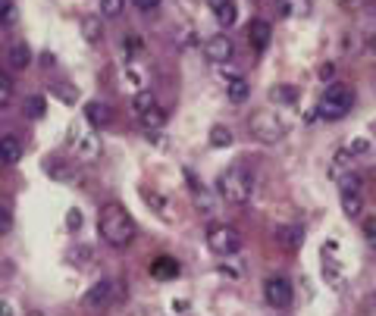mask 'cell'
Listing matches in <instances>:
<instances>
[{
  "label": "cell",
  "instance_id": "obj_1",
  "mask_svg": "<svg viewBox=\"0 0 376 316\" xmlns=\"http://www.w3.org/2000/svg\"><path fill=\"white\" fill-rule=\"evenodd\" d=\"M98 232H100V238H104L110 247H120V251H122V247H129L132 241H135L138 229H135L132 216H129L122 207L107 204L104 210L98 213Z\"/></svg>",
  "mask_w": 376,
  "mask_h": 316
},
{
  "label": "cell",
  "instance_id": "obj_2",
  "mask_svg": "<svg viewBox=\"0 0 376 316\" xmlns=\"http://www.w3.org/2000/svg\"><path fill=\"white\" fill-rule=\"evenodd\" d=\"M351 106H355V88H348V84H342V82H333L327 91H323V98H320L317 116L327 122H335V120H342V116H348Z\"/></svg>",
  "mask_w": 376,
  "mask_h": 316
},
{
  "label": "cell",
  "instance_id": "obj_3",
  "mask_svg": "<svg viewBox=\"0 0 376 316\" xmlns=\"http://www.w3.org/2000/svg\"><path fill=\"white\" fill-rule=\"evenodd\" d=\"M251 185H254V179H251L248 169H245V166H232V169H226V172L220 176L217 188H220V194H223L226 204L239 207V204H245V201L251 197Z\"/></svg>",
  "mask_w": 376,
  "mask_h": 316
},
{
  "label": "cell",
  "instance_id": "obj_4",
  "mask_svg": "<svg viewBox=\"0 0 376 316\" xmlns=\"http://www.w3.org/2000/svg\"><path fill=\"white\" fill-rule=\"evenodd\" d=\"M207 247H210L217 257H232V253L241 251V232L235 225L213 223L210 229H207Z\"/></svg>",
  "mask_w": 376,
  "mask_h": 316
},
{
  "label": "cell",
  "instance_id": "obj_5",
  "mask_svg": "<svg viewBox=\"0 0 376 316\" xmlns=\"http://www.w3.org/2000/svg\"><path fill=\"white\" fill-rule=\"evenodd\" d=\"M116 297H120V282L100 279V282H94V285L85 291V295H82V307H85V310H94V313H100V310L113 307Z\"/></svg>",
  "mask_w": 376,
  "mask_h": 316
},
{
  "label": "cell",
  "instance_id": "obj_6",
  "mask_svg": "<svg viewBox=\"0 0 376 316\" xmlns=\"http://www.w3.org/2000/svg\"><path fill=\"white\" fill-rule=\"evenodd\" d=\"M291 297H295V291H291V282L285 275H270L263 282V301L270 304L273 310H289Z\"/></svg>",
  "mask_w": 376,
  "mask_h": 316
},
{
  "label": "cell",
  "instance_id": "obj_7",
  "mask_svg": "<svg viewBox=\"0 0 376 316\" xmlns=\"http://www.w3.org/2000/svg\"><path fill=\"white\" fill-rule=\"evenodd\" d=\"M251 132H254L257 141H279L285 135V126L273 116V113H257L254 120H251Z\"/></svg>",
  "mask_w": 376,
  "mask_h": 316
},
{
  "label": "cell",
  "instance_id": "obj_8",
  "mask_svg": "<svg viewBox=\"0 0 376 316\" xmlns=\"http://www.w3.org/2000/svg\"><path fill=\"white\" fill-rule=\"evenodd\" d=\"M270 35H273V28H270V22L267 19H251L248 22V41H251V47L257 50V54H263V50L270 47Z\"/></svg>",
  "mask_w": 376,
  "mask_h": 316
},
{
  "label": "cell",
  "instance_id": "obj_9",
  "mask_svg": "<svg viewBox=\"0 0 376 316\" xmlns=\"http://www.w3.org/2000/svg\"><path fill=\"white\" fill-rule=\"evenodd\" d=\"M207 56H210L213 63H220V66H226L229 60H232V54H235V44L229 41L226 35H213L210 41H207Z\"/></svg>",
  "mask_w": 376,
  "mask_h": 316
},
{
  "label": "cell",
  "instance_id": "obj_10",
  "mask_svg": "<svg viewBox=\"0 0 376 316\" xmlns=\"http://www.w3.org/2000/svg\"><path fill=\"white\" fill-rule=\"evenodd\" d=\"M7 60H10V66H13L16 72L29 69V63H32L29 44H25V41H13V44H10V50H7Z\"/></svg>",
  "mask_w": 376,
  "mask_h": 316
},
{
  "label": "cell",
  "instance_id": "obj_11",
  "mask_svg": "<svg viewBox=\"0 0 376 316\" xmlns=\"http://www.w3.org/2000/svg\"><path fill=\"white\" fill-rule=\"evenodd\" d=\"M339 201H342V210H345L348 219H357L364 210V191H339Z\"/></svg>",
  "mask_w": 376,
  "mask_h": 316
},
{
  "label": "cell",
  "instance_id": "obj_12",
  "mask_svg": "<svg viewBox=\"0 0 376 316\" xmlns=\"http://www.w3.org/2000/svg\"><path fill=\"white\" fill-rule=\"evenodd\" d=\"M138 122H142L148 132H157V128H164L166 126V110L160 104L157 106H151V110H144L142 116H138Z\"/></svg>",
  "mask_w": 376,
  "mask_h": 316
},
{
  "label": "cell",
  "instance_id": "obj_13",
  "mask_svg": "<svg viewBox=\"0 0 376 316\" xmlns=\"http://www.w3.org/2000/svg\"><path fill=\"white\" fill-rule=\"evenodd\" d=\"M151 275H154V279H176L179 263L173 260V257H157V260L151 263Z\"/></svg>",
  "mask_w": 376,
  "mask_h": 316
},
{
  "label": "cell",
  "instance_id": "obj_14",
  "mask_svg": "<svg viewBox=\"0 0 376 316\" xmlns=\"http://www.w3.org/2000/svg\"><path fill=\"white\" fill-rule=\"evenodd\" d=\"M110 116H113V113H110V106L100 104V100H91V104L85 106V120L91 122V126H107V122H110Z\"/></svg>",
  "mask_w": 376,
  "mask_h": 316
},
{
  "label": "cell",
  "instance_id": "obj_15",
  "mask_svg": "<svg viewBox=\"0 0 376 316\" xmlns=\"http://www.w3.org/2000/svg\"><path fill=\"white\" fill-rule=\"evenodd\" d=\"M19 157H22V144L13 138V135L0 138V163H16Z\"/></svg>",
  "mask_w": 376,
  "mask_h": 316
},
{
  "label": "cell",
  "instance_id": "obj_16",
  "mask_svg": "<svg viewBox=\"0 0 376 316\" xmlns=\"http://www.w3.org/2000/svg\"><path fill=\"white\" fill-rule=\"evenodd\" d=\"M279 13L301 19V16L311 13V0H279Z\"/></svg>",
  "mask_w": 376,
  "mask_h": 316
},
{
  "label": "cell",
  "instance_id": "obj_17",
  "mask_svg": "<svg viewBox=\"0 0 376 316\" xmlns=\"http://www.w3.org/2000/svg\"><path fill=\"white\" fill-rule=\"evenodd\" d=\"M226 91H229V100H232V104H245V100L251 98V84L245 82V78H239V76H235L232 82H229V88H226Z\"/></svg>",
  "mask_w": 376,
  "mask_h": 316
},
{
  "label": "cell",
  "instance_id": "obj_18",
  "mask_svg": "<svg viewBox=\"0 0 376 316\" xmlns=\"http://www.w3.org/2000/svg\"><path fill=\"white\" fill-rule=\"evenodd\" d=\"M213 19L220 22L223 28H229L235 19H239V7H235V0H229V3H223V7L213 10Z\"/></svg>",
  "mask_w": 376,
  "mask_h": 316
},
{
  "label": "cell",
  "instance_id": "obj_19",
  "mask_svg": "<svg viewBox=\"0 0 376 316\" xmlns=\"http://www.w3.org/2000/svg\"><path fill=\"white\" fill-rule=\"evenodd\" d=\"M279 245L298 247L301 245V229L298 225H283V229H279Z\"/></svg>",
  "mask_w": 376,
  "mask_h": 316
},
{
  "label": "cell",
  "instance_id": "obj_20",
  "mask_svg": "<svg viewBox=\"0 0 376 316\" xmlns=\"http://www.w3.org/2000/svg\"><path fill=\"white\" fill-rule=\"evenodd\" d=\"M210 144H213V148H229V144H232V128H226V126H213Z\"/></svg>",
  "mask_w": 376,
  "mask_h": 316
},
{
  "label": "cell",
  "instance_id": "obj_21",
  "mask_svg": "<svg viewBox=\"0 0 376 316\" xmlns=\"http://www.w3.org/2000/svg\"><path fill=\"white\" fill-rule=\"evenodd\" d=\"M132 106H135V113H138V116H142L144 110H151V106H157L154 91H138L135 98H132Z\"/></svg>",
  "mask_w": 376,
  "mask_h": 316
},
{
  "label": "cell",
  "instance_id": "obj_22",
  "mask_svg": "<svg viewBox=\"0 0 376 316\" xmlns=\"http://www.w3.org/2000/svg\"><path fill=\"white\" fill-rule=\"evenodd\" d=\"M142 197H144V201H148V204H151V207H154V210H157V213H164V210H166V207H170V201H166V197H164V194H157V191H154V188H142Z\"/></svg>",
  "mask_w": 376,
  "mask_h": 316
},
{
  "label": "cell",
  "instance_id": "obj_23",
  "mask_svg": "<svg viewBox=\"0 0 376 316\" xmlns=\"http://www.w3.org/2000/svg\"><path fill=\"white\" fill-rule=\"evenodd\" d=\"M122 10H126V0H100V13H104L107 19L122 16Z\"/></svg>",
  "mask_w": 376,
  "mask_h": 316
},
{
  "label": "cell",
  "instance_id": "obj_24",
  "mask_svg": "<svg viewBox=\"0 0 376 316\" xmlns=\"http://www.w3.org/2000/svg\"><path fill=\"white\" fill-rule=\"evenodd\" d=\"M270 98L273 100H285V104H295V100H298V91L289 88V84H276V88L270 91Z\"/></svg>",
  "mask_w": 376,
  "mask_h": 316
},
{
  "label": "cell",
  "instance_id": "obj_25",
  "mask_svg": "<svg viewBox=\"0 0 376 316\" xmlns=\"http://www.w3.org/2000/svg\"><path fill=\"white\" fill-rule=\"evenodd\" d=\"M16 22V3L13 0H0V25H13Z\"/></svg>",
  "mask_w": 376,
  "mask_h": 316
},
{
  "label": "cell",
  "instance_id": "obj_26",
  "mask_svg": "<svg viewBox=\"0 0 376 316\" xmlns=\"http://www.w3.org/2000/svg\"><path fill=\"white\" fill-rule=\"evenodd\" d=\"M44 106H47V104H44V98H35V94H32V98L25 100V113H29L32 120H38V116H44Z\"/></svg>",
  "mask_w": 376,
  "mask_h": 316
},
{
  "label": "cell",
  "instance_id": "obj_27",
  "mask_svg": "<svg viewBox=\"0 0 376 316\" xmlns=\"http://www.w3.org/2000/svg\"><path fill=\"white\" fill-rule=\"evenodd\" d=\"M10 100H13V82L0 72V106H7Z\"/></svg>",
  "mask_w": 376,
  "mask_h": 316
},
{
  "label": "cell",
  "instance_id": "obj_28",
  "mask_svg": "<svg viewBox=\"0 0 376 316\" xmlns=\"http://www.w3.org/2000/svg\"><path fill=\"white\" fill-rule=\"evenodd\" d=\"M13 232V210L0 204V235H10Z\"/></svg>",
  "mask_w": 376,
  "mask_h": 316
},
{
  "label": "cell",
  "instance_id": "obj_29",
  "mask_svg": "<svg viewBox=\"0 0 376 316\" xmlns=\"http://www.w3.org/2000/svg\"><path fill=\"white\" fill-rule=\"evenodd\" d=\"M364 241L376 251V216H367L364 219Z\"/></svg>",
  "mask_w": 376,
  "mask_h": 316
},
{
  "label": "cell",
  "instance_id": "obj_30",
  "mask_svg": "<svg viewBox=\"0 0 376 316\" xmlns=\"http://www.w3.org/2000/svg\"><path fill=\"white\" fill-rule=\"evenodd\" d=\"M82 32H85V38H88V41H98V38H100V22L91 16V19H85V22H82Z\"/></svg>",
  "mask_w": 376,
  "mask_h": 316
},
{
  "label": "cell",
  "instance_id": "obj_31",
  "mask_svg": "<svg viewBox=\"0 0 376 316\" xmlns=\"http://www.w3.org/2000/svg\"><path fill=\"white\" fill-rule=\"evenodd\" d=\"M361 316H376V291L364 295V301H361Z\"/></svg>",
  "mask_w": 376,
  "mask_h": 316
},
{
  "label": "cell",
  "instance_id": "obj_32",
  "mask_svg": "<svg viewBox=\"0 0 376 316\" xmlns=\"http://www.w3.org/2000/svg\"><path fill=\"white\" fill-rule=\"evenodd\" d=\"M69 257H72L76 263H91V260H94V251H91V247H76Z\"/></svg>",
  "mask_w": 376,
  "mask_h": 316
},
{
  "label": "cell",
  "instance_id": "obj_33",
  "mask_svg": "<svg viewBox=\"0 0 376 316\" xmlns=\"http://www.w3.org/2000/svg\"><path fill=\"white\" fill-rule=\"evenodd\" d=\"M132 3H135L138 10H144V13H154V10L160 7V3H164V0H132Z\"/></svg>",
  "mask_w": 376,
  "mask_h": 316
},
{
  "label": "cell",
  "instance_id": "obj_34",
  "mask_svg": "<svg viewBox=\"0 0 376 316\" xmlns=\"http://www.w3.org/2000/svg\"><path fill=\"white\" fill-rule=\"evenodd\" d=\"M348 150H351V157H357V154H367V150H370V141L357 138V141H355V144H351V148H348Z\"/></svg>",
  "mask_w": 376,
  "mask_h": 316
},
{
  "label": "cell",
  "instance_id": "obj_35",
  "mask_svg": "<svg viewBox=\"0 0 376 316\" xmlns=\"http://www.w3.org/2000/svg\"><path fill=\"white\" fill-rule=\"evenodd\" d=\"M126 47H129V54H135V50H142V38H129Z\"/></svg>",
  "mask_w": 376,
  "mask_h": 316
},
{
  "label": "cell",
  "instance_id": "obj_36",
  "mask_svg": "<svg viewBox=\"0 0 376 316\" xmlns=\"http://www.w3.org/2000/svg\"><path fill=\"white\" fill-rule=\"evenodd\" d=\"M0 316H13V307L7 301H0Z\"/></svg>",
  "mask_w": 376,
  "mask_h": 316
},
{
  "label": "cell",
  "instance_id": "obj_37",
  "mask_svg": "<svg viewBox=\"0 0 376 316\" xmlns=\"http://www.w3.org/2000/svg\"><path fill=\"white\" fill-rule=\"evenodd\" d=\"M223 3H229V0H207V7H210V10H217V7H223Z\"/></svg>",
  "mask_w": 376,
  "mask_h": 316
},
{
  "label": "cell",
  "instance_id": "obj_38",
  "mask_svg": "<svg viewBox=\"0 0 376 316\" xmlns=\"http://www.w3.org/2000/svg\"><path fill=\"white\" fill-rule=\"evenodd\" d=\"M367 47L376 54V32H373V35H367Z\"/></svg>",
  "mask_w": 376,
  "mask_h": 316
},
{
  "label": "cell",
  "instance_id": "obj_39",
  "mask_svg": "<svg viewBox=\"0 0 376 316\" xmlns=\"http://www.w3.org/2000/svg\"><path fill=\"white\" fill-rule=\"evenodd\" d=\"M78 223H82V216H78V213H69V225H72V229H76Z\"/></svg>",
  "mask_w": 376,
  "mask_h": 316
},
{
  "label": "cell",
  "instance_id": "obj_40",
  "mask_svg": "<svg viewBox=\"0 0 376 316\" xmlns=\"http://www.w3.org/2000/svg\"><path fill=\"white\" fill-rule=\"evenodd\" d=\"M25 316H44V313H25Z\"/></svg>",
  "mask_w": 376,
  "mask_h": 316
},
{
  "label": "cell",
  "instance_id": "obj_41",
  "mask_svg": "<svg viewBox=\"0 0 376 316\" xmlns=\"http://www.w3.org/2000/svg\"><path fill=\"white\" fill-rule=\"evenodd\" d=\"M373 16H376V7H373Z\"/></svg>",
  "mask_w": 376,
  "mask_h": 316
}]
</instances>
